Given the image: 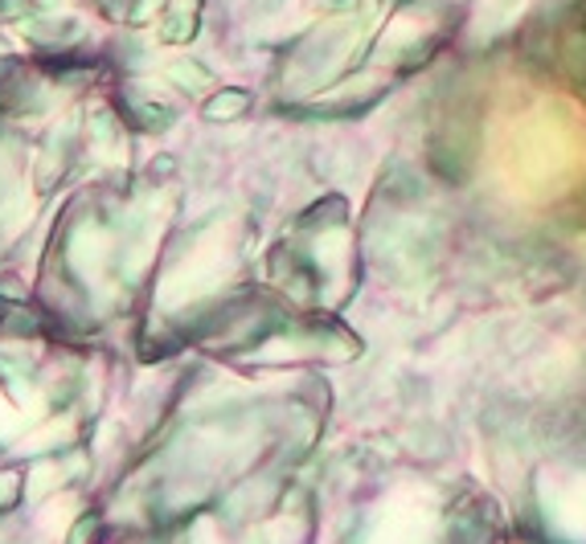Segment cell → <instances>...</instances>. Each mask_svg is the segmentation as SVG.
I'll return each instance as SVG.
<instances>
[{
    "label": "cell",
    "instance_id": "6da1fadb",
    "mask_svg": "<svg viewBox=\"0 0 586 544\" xmlns=\"http://www.w3.org/2000/svg\"><path fill=\"white\" fill-rule=\"evenodd\" d=\"M168 78H173V82H185V90H197V82H209V75H205L197 62L173 66V70H168Z\"/></svg>",
    "mask_w": 586,
    "mask_h": 544
}]
</instances>
